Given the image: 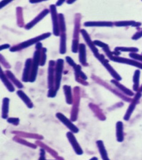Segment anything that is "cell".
Here are the masks:
<instances>
[{
  "mask_svg": "<svg viewBox=\"0 0 142 160\" xmlns=\"http://www.w3.org/2000/svg\"><path fill=\"white\" fill-rule=\"evenodd\" d=\"M17 95L23 101V102L26 104V105L28 108H33V104L32 103L31 100H30L29 96H27L23 91L18 90L17 91Z\"/></svg>",
  "mask_w": 142,
  "mask_h": 160,
  "instance_id": "ac0fdd59",
  "label": "cell"
},
{
  "mask_svg": "<svg viewBox=\"0 0 142 160\" xmlns=\"http://www.w3.org/2000/svg\"><path fill=\"white\" fill-rule=\"evenodd\" d=\"M98 158L97 157H92V158H91V159L89 160H98Z\"/></svg>",
  "mask_w": 142,
  "mask_h": 160,
  "instance_id": "f6af8a7d",
  "label": "cell"
},
{
  "mask_svg": "<svg viewBox=\"0 0 142 160\" xmlns=\"http://www.w3.org/2000/svg\"><path fill=\"white\" fill-rule=\"evenodd\" d=\"M114 25L117 27H126V26H133L138 27L141 25V23L136 22L134 21H124L116 22Z\"/></svg>",
  "mask_w": 142,
  "mask_h": 160,
  "instance_id": "cb8c5ba5",
  "label": "cell"
},
{
  "mask_svg": "<svg viewBox=\"0 0 142 160\" xmlns=\"http://www.w3.org/2000/svg\"><path fill=\"white\" fill-rule=\"evenodd\" d=\"M51 36V32H47V33H43L42 35L36 37H34L33 39H29L27 41H26L25 42L21 43L17 45L12 47L11 49H10V51L11 52H16V51H19L20 50H23L24 49L31 46L35 43L37 44V43L40 42L41 41L46 39L47 38L50 37Z\"/></svg>",
  "mask_w": 142,
  "mask_h": 160,
  "instance_id": "6da1fadb",
  "label": "cell"
},
{
  "mask_svg": "<svg viewBox=\"0 0 142 160\" xmlns=\"http://www.w3.org/2000/svg\"><path fill=\"white\" fill-rule=\"evenodd\" d=\"M64 2H65V1H64V0H63V1L62 0L58 1L56 2V6H60L62 4L64 3Z\"/></svg>",
  "mask_w": 142,
  "mask_h": 160,
  "instance_id": "7bdbcfd3",
  "label": "cell"
},
{
  "mask_svg": "<svg viewBox=\"0 0 142 160\" xmlns=\"http://www.w3.org/2000/svg\"><path fill=\"white\" fill-rule=\"evenodd\" d=\"M116 51H122V52H130L131 53H136L138 52V49L135 47H117L115 48Z\"/></svg>",
  "mask_w": 142,
  "mask_h": 160,
  "instance_id": "4316f807",
  "label": "cell"
},
{
  "mask_svg": "<svg viewBox=\"0 0 142 160\" xmlns=\"http://www.w3.org/2000/svg\"><path fill=\"white\" fill-rule=\"evenodd\" d=\"M113 23L109 21H87L84 23L85 27H112Z\"/></svg>",
  "mask_w": 142,
  "mask_h": 160,
  "instance_id": "5bb4252c",
  "label": "cell"
},
{
  "mask_svg": "<svg viewBox=\"0 0 142 160\" xmlns=\"http://www.w3.org/2000/svg\"><path fill=\"white\" fill-rule=\"evenodd\" d=\"M56 62L50 61L48 68V89H55V68Z\"/></svg>",
  "mask_w": 142,
  "mask_h": 160,
  "instance_id": "8992f818",
  "label": "cell"
},
{
  "mask_svg": "<svg viewBox=\"0 0 142 160\" xmlns=\"http://www.w3.org/2000/svg\"><path fill=\"white\" fill-rule=\"evenodd\" d=\"M108 57L110 59V60L114 61V62H118V63H121V64H129V65H131L133 66H135L136 67L139 68L140 69H142V64L139 62H137V61L126 58L116 56L114 55H110Z\"/></svg>",
  "mask_w": 142,
  "mask_h": 160,
  "instance_id": "52a82bcc",
  "label": "cell"
},
{
  "mask_svg": "<svg viewBox=\"0 0 142 160\" xmlns=\"http://www.w3.org/2000/svg\"><path fill=\"white\" fill-rule=\"evenodd\" d=\"M11 47L9 44H4L1 45L0 47V51H2L3 50L5 49H11Z\"/></svg>",
  "mask_w": 142,
  "mask_h": 160,
  "instance_id": "f35d334b",
  "label": "cell"
},
{
  "mask_svg": "<svg viewBox=\"0 0 142 160\" xmlns=\"http://www.w3.org/2000/svg\"><path fill=\"white\" fill-rule=\"evenodd\" d=\"M7 122L14 125H18L20 122V119L18 118H9L7 119Z\"/></svg>",
  "mask_w": 142,
  "mask_h": 160,
  "instance_id": "836d02e7",
  "label": "cell"
},
{
  "mask_svg": "<svg viewBox=\"0 0 142 160\" xmlns=\"http://www.w3.org/2000/svg\"><path fill=\"white\" fill-rule=\"evenodd\" d=\"M93 42L94 43V45L100 47L101 48H102L103 49H107L108 47H110L109 46L105 43L103 42L100 41H99V40H95L93 41Z\"/></svg>",
  "mask_w": 142,
  "mask_h": 160,
  "instance_id": "d6a6232c",
  "label": "cell"
},
{
  "mask_svg": "<svg viewBox=\"0 0 142 160\" xmlns=\"http://www.w3.org/2000/svg\"><path fill=\"white\" fill-rule=\"evenodd\" d=\"M9 105L10 99L7 97H5L2 101V118L7 119L8 114L9 112Z\"/></svg>",
  "mask_w": 142,
  "mask_h": 160,
  "instance_id": "ffe728a7",
  "label": "cell"
},
{
  "mask_svg": "<svg viewBox=\"0 0 142 160\" xmlns=\"http://www.w3.org/2000/svg\"><path fill=\"white\" fill-rule=\"evenodd\" d=\"M135 104L134 103V102H133V103H131L130 105V106H129V108H128V110L127 111V112H126V114H125V116H124V119L125 120L128 121V120L129 119V118L131 117L133 111V110L135 108Z\"/></svg>",
  "mask_w": 142,
  "mask_h": 160,
  "instance_id": "f1b7e54d",
  "label": "cell"
},
{
  "mask_svg": "<svg viewBox=\"0 0 142 160\" xmlns=\"http://www.w3.org/2000/svg\"><path fill=\"white\" fill-rule=\"evenodd\" d=\"M66 41L67 36L66 32L61 33L60 35V52L62 55H64L66 52Z\"/></svg>",
  "mask_w": 142,
  "mask_h": 160,
  "instance_id": "7402d4cb",
  "label": "cell"
},
{
  "mask_svg": "<svg viewBox=\"0 0 142 160\" xmlns=\"http://www.w3.org/2000/svg\"><path fill=\"white\" fill-rule=\"evenodd\" d=\"M66 62H67L68 64H69V66H72V67H75V66L77 65V64L75 62V61L73 60L69 56H66Z\"/></svg>",
  "mask_w": 142,
  "mask_h": 160,
  "instance_id": "e575fe53",
  "label": "cell"
},
{
  "mask_svg": "<svg viewBox=\"0 0 142 160\" xmlns=\"http://www.w3.org/2000/svg\"><path fill=\"white\" fill-rule=\"evenodd\" d=\"M32 64V60L31 58H29L26 60L25 62V68L22 75V81L24 82H29V81Z\"/></svg>",
  "mask_w": 142,
  "mask_h": 160,
  "instance_id": "7c38bea8",
  "label": "cell"
},
{
  "mask_svg": "<svg viewBox=\"0 0 142 160\" xmlns=\"http://www.w3.org/2000/svg\"><path fill=\"white\" fill-rule=\"evenodd\" d=\"M1 80L2 82L4 83V85L6 86V87L10 92L11 93L14 92L15 91L14 86L12 85L11 81H10V80L7 77L6 74L4 72L2 68L1 71Z\"/></svg>",
  "mask_w": 142,
  "mask_h": 160,
  "instance_id": "9a60e30c",
  "label": "cell"
},
{
  "mask_svg": "<svg viewBox=\"0 0 142 160\" xmlns=\"http://www.w3.org/2000/svg\"><path fill=\"white\" fill-rule=\"evenodd\" d=\"M50 11L53 26V33L55 36H60V28L59 25V18L57 14L56 6L51 5L50 6Z\"/></svg>",
  "mask_w": 142,
  "mask_h": 160,
  "instance_id": "3957f363",
  "label": "cell"
},
{
  "mask_svg": "<svg viewBox=\"0 0 142 160\" xmlns=\"http://www.w3.org/2000/svg\"><path fill=\"white\" fill-rule=\"evenodd\" d=\"M5 74L7 76V77L11 81V82L12 83H14L17 88L19 89L23 88V85H22V83L18 80L17 78L15 77L14 74L11 71L6 70L5 71Z\"/></svg>",
  "mask_w": 142,
  "mask_h": 160,
  "instance_id": "e0dca14e",
  "label": "cell"
},
{
  "mask_svg": "<svg viewBox=\"0 0 142 160\" xmlns=\"http://www.w3.org/2000/svg\"><path fill=\"white\" fill-rule=\"evenodd\" d=\"M129 56L130 57L133 58V59H135L137 60L140 61H142V55H139L138 54L135 53H131Z\"/></svg>",
  "mask_w": 142,
  "mask_h": 160,
  "instance_id": "d590c367",
  "label": "cell"
},
{
  "mask_svg": "<svg viewBox=\"0 0 142 160\" xmlns=\"http://www.w3.org/2000/svg\"><path fill=\"white\" fill-rule=\"evenodd\" d=\"M50 12V11L48 9L43 10L32 21L29 22L28 24L25 26V29L26 30H30L32 29V27H33L37 24H38L40 21H41L43 18L45 17Z\"/></svg>",
  "mask_w": 142,
  "mask_h": 160,
  "instance_id": "8fae6325",
  "label": "cell"
},
{
  "mask_svg": "<svg viewBox=\"0 0 142 160\" xmlns=\"http://www.w3.org/2000/svg\"><path fill=\"white\" fill-rule=\"evenodd\" d=\"M36 50H39V51H41V50H42L43 49L42 43H37L36 45Z\"/></svg>",
  "mask_w": 142,
  "mask_h": 160,
  "instance_id": "ab89813d",
  "label": "cell"
},
{
  "mask_svg": "<svg viewBox=\"0 0 142 160\" xmlns=\"http://www.w3.org/2000/svg\"><path fill=\"white\" fill-rule=\"evenodd\" d=\"M17 24L20 26V24H21L22 26H23V15L22 13V10L21 7L17 8Z\"/></svg>",
  "mask_w": 142,
  "mask_h": 160,
  "instance_id": "4dcf8cb0",
  "label": "cell"
},
{
  "mask_svg": "<svg viewBox=\"0 0 142 160\" xmlns=\"http://www.w3.org/2000/svg\"><path fill=\"white\" fill-rule=\"evenodd\" d=\"M66 136L71 146L74 149L75 152L78 155H82L83 153V149H82L81 146L79 145V144L78 143L77 139L75 137V135H73V133L71 131L68 132Z\"/></svg>",
  "mask_w": 142,
  "mask_h": 160,
  "instance_id": "30bf717a",
  "label": "cell"
},
{
  "mask_svg": "<svg viewBox=\"0 0 142 160\" xmlns=\"http://www.w3.org/2000/svg\"><path fill=\"white\" fill-rule=\"evenodd\" d=\"M75 1H70V0H69V1H66V2L68 4H73V3H74L75 2Z\"/></svg>",
  "mask_w": 142,
  "mask_h": 160,
  "instance_id": "ee69618b",
  "label": "cell"
},
{
  "mask_svg": "<svg viewBox=\"0 0 142 160\" xmlns=\"http://www.w3.org/2000/svg\"><path fill=\"white\" fill-rule=\"evenodd\" d=\"M80 21H81V17L76 18H75V30L73 33V39H79V33L81 32L79 27H80Z\"/></svg>",
  "mask_w": 142,
  "mask_h": 160,
  "instance_id": "d4e9b609",
  "label": "cell"
},
{
  "mask_svg": "<svg viewBox=\"0 0 142 160\" xmlns=\"http://www.w3.org/2000/svg\"><path fill=\"white\" fill-rule=\"evenodd\" d=\"M79 61L84 66H88L87 61V51L86 46L83 43H80L79 46Z\"/></svg>",
  "mask_w": 142,
  "mask_h": 160,
  "instance_id": "4fadbf2b",
  "label": "cell"
},
{
  "mask_svg": "<svg viewBox=\"0 0 142 160\" xmlns=\"http://www.w3.org/2000/svg\"><path fill=\"white\" fill-rule=\"evenodd\" d=\"M97 59L100 61V63L103 64L104 67L106 68V70L109 72L111 76L114 78V80H117L118 81H119L122 80V77L121 76L118 74L116 71L112 67V66L109 64L108 60H106L103 55H100V56L97 58Z\"/></svg>",
  "mask_w": 142,
  "mask_h": 160,
  "instance_id": "5b68a950",
  "label": "cell"
},
{
  "mask_svg": "<svg viewBox=\"0 0 142 160\" xmlns=\"http://www.w3.org/2000/svg\"><path fill=\"white\" fill-rule=\"evenodd\" d=\"M142 96V93H137L136 94V95L135 96V97H134V102H135V101H137L140 98V97Z\"/></svg>",
  "mask_w": 142,
  "mask_h": 160,
  "instance_id": "b9f144b4",
  "label": "cell"
},
{
  "mask_svg": "<svg viewBox=\"0 0 142 160\" xmlns=\"http://www.w3.org/2000/svg\"><path fill=\"white\" fill-rule=\"evenodd\" d=\"M11 2V1H1V3H0V8L1 9L2 7H4V6L7 5V4H9Z\"/></svg>",
  "mask_w": 142,
  "mask_h": 160,
  "instance_id": "60d3db41",
  "label": "cell"
},
{
  "mask_svg": "<svg viewBox=\"0 0 142 160\" xmlns=\"http://www.w3.org/2000/svg\"><path fill=\"white\" fill-rule=\"evenodd\" d=\"M40 58L41 51L36 50L34 53L32 60V67L29 82H34L36 81L38 73L39 66L40 65Z\"/></svg>",
  "mask_w": 142,
  "mask_h": 160,
  "instance_id": "7a4b0ae2",
  "label": "cell"
},
{
  "mask_svg": "<svg viewBox=\"0 0 142 160\" xmlns=\"http://www.w3.org/2000/svg\"><path fill=\"white\" fill-rule=\"evenodd\" d=\"M63 88L64 95L66 97V103L68 105H72L73 102V98L71 86L68 85H64Z\"/></svg>",
  "mask_w": 142,
  "mask_h": 160,
  "instance_id": "d6986e66",
  "label": "cell"
},
{
  "mask_svg": "<svg viewBox=\"0 0 142 160\" xmlns=\"http://www.w3.org/2000/svg\"><path fill=\"white\" fill-rule=\"evenodd\" d=\"M141 37H142V31L137 32L135 35L133 36L132 39L137 40V39H139V38H140Z\"/></svg>",
  "mask_w": 142,
  "mask_h": 160,
  "instance_id": "74e56055",
  "label": "cell"
},
{
  "mask_svg": "<svg viewBox=\"0 0 142 160\" xmlns=\"http://www.w3.org/2000/svg\"><path fill=\"white\" fill-rule=\"evenodd\" d=\"M46 48H43L41 51V58H40V66H44L46 62Z\"/></svg>",
  "mask_w": 142,
  "mask_h": 160,
  "instance_id": "f546056e",
  "label": "cell"
},
{
  "mask_svg": "<svg viewBox=\"0 0 142 160\" xmlns=\"http://www.w3.org/2000/svg\"><path fill=\"white\" fill-rule=\"evenodd\" d=\"M140 74V72L138 70H137L135 71L134 76H133V82H134L133 89H134V91H138V89H139Z\"/></svg>",
  "mask_w": 142,
  "mask_h": 160,
  "instance_id": "484cf974",
  "label": "cell"
},
{
  "mask_svg": "<svg viewBox=\"0 0 142 160\" xmlns=\"http://www.w3.org/2000/svg\"><path fill=\"white\" fill-rule=\"evenodd\" d=\"M64 61L62 59H58L56 62L55 68V89L58 91L60 88V82L62 80V75L63 70Z\"/></svg>",
  "mask_w": 142,
  "mask_h": 160,
  "instance_id": "277c9868",
  "label": "cell"
},
{
  "mask_svg": "<svg viewBox=\"0 0 142 160\" xmlns=\"http://www.w3.org/2000/svg\"><path fill=\"white\" fill-rule=\"evenodd\" d=\"M116 135L118 142H121L123 141V124L121 121H118L116 124Z\"/></svg>",
  "mask_w": 142,
  "mask_h": 160,
  "instance_id": "44dd1931",
  "label": "cell"
},
{
  "mask_svg": "<svg viewBox=\"0 0 142 160\" xmlns=\"http://www.w3.org/2000/svg\"><path fill=\"white\" fill-rule=\"evenodd\" d=\"M96 143L98 149H99V152L102 159L103 160H110L108 156V153L103 141L101 140H98L96 142Z\"/></svg>",
  "mask_w": 142,
  "mask_h": 160,
  "instance_id": "2e32d148",
  "label": "cell"
},
{
  "mask_svg": "<svg viewBox=\"0 0 142 160\" xmlns=\"http://www.w3.org/2000/svg\"><path fill=\"white\" fill-rule=\"evenodd\" d=\"M58 18H59V25H60V28L61 33L66 32V23H65V20H64V15L62 14H59Z\"/></svg>",
  "mask_w": 142,
  "mask_h": 160,
  "instance_id": "83f0119b",
  "label": "cell"
},
{
  "mask_svg": "<svg viewBox=\"0 0 142 160\" xmlns=\"http://www.w3.org/2000/svg\"><path fill=\"white\" fill-rule=\"evenodd\" d=\"M140 92H142V87H140Z\"/></svg>",
  "mask_w": 142,
  "mask_h": 160,
  "instance_id": "bcb514c9",
  "label": "cell"
},
{
  "mask_svg": "<svg viewBox=\"0 0 142 160\" xmlns=\"http://www.w3.org/2000/svg\"><path fill=\"white\" fill-rule=\"evenodd\" d=\"M81 33L82 34L83 39H85V42L88 45V46L89 47V49L92 51V52L94 54V56L97 58L98 57L100 56V53H99V51H98V49L96 47V46L94 45L93 41H92V40L91 39V37H90V36L89 35L88 32H87L85 30L82 29L81 30Z\"/></svg>",
  "mask_w": 142,
  "mask_h": 160,
  "instance_id": "9c48e42d",
  "label": "cell"
},
{
  "mask_svg": "<svg viewBox=\"0 0 142 160\" xmlns=\"http://www.w3.org/2000/svg\"><path fill=\"white\" fill-rule=\"evenodd\" d=\"M111 82L112 83H113L114 85L116 86L120 90H121L123 93H124L125 94H126V95H127L128 96H132L134 95V93H133L130 89H129L127 87H125L124 86L121 84L117 80H111Z\"/></svg>",
  "mask_w": 142,
  "mask_h": 160,
  "instance_id": "603a6c76",
  "label": "cell"
},
{
  "mask_svg": "<svg viewBox=\"0 0 142 160\" xmlns=\"http://www.w3.org/2000/svg\"><path fill=\"white\" fill-rule=\"evenodd\" d=\"M56 118L70 130V131L73 133H77L79 132L78 127L72 123L71 120H69L68 118H66L63 114L58 112L56 114Z\"/></svg>",
  "mask_w": 142,
  "mask_h": 160,
  "instance_id": "ba28073f",
  "label": "cell"
},
{
  "mask_svg": "<svg viewBox=\"0 0 142 160\" xmlns=\"http://www.w3.org/2000/svg\"><path fill=\"white\" fill-rule=\"evenodd\" d=\"M79 40L78 39H73L72 45V51L73 53L78 52L79 50Z\"/></svg>",
  "mask_w": 142,
  "mask_h": 160,
  "instance_id": "1f68e13d",
  "label": "cell"
},
{
  "mask_svg": "<svg viewBox=\"0 0 142 160\" xmlns=\"http://www.w3.org/2000/svg\"><path fill=\"white\" fill-rule=\"evenodd\" d=\"M39 160H47L45 158V151L43 149L40 150V157Z\"/></svg>",
  "mask_w": 142,
  "mask_h": 160,
  "instance_id": "8d00e7d4",
  "label": "cell"
}]
</instances>
